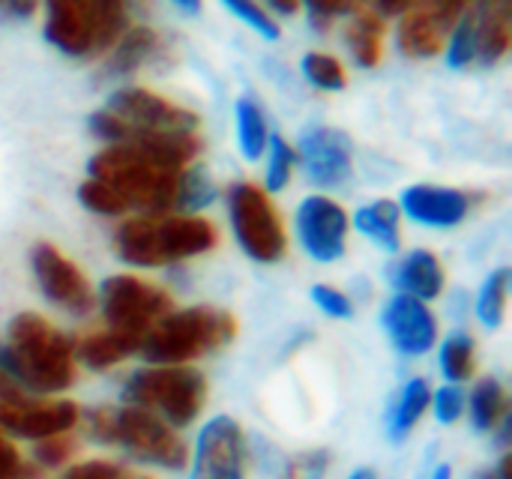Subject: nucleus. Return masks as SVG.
Masks as SVG:
<instances>
[{"mask_svg": "<svg viewBox=\"0 0 512 479\" xmlns=\"http://www.w3.org/2000/svg\"><path fill=\"white\" fill-rule=\"evenodd\" d=\"M132 479H147V477H138V474H135V477H132Z\"/></svg>", "mask_w": 512, "mask_h": 479, "instance_id": "09e8293b", "label": "nucleus"}, {"mask_svg": "<svg viewBox=\"0 0 512 479\" xmlns=\"http://www.w3.org/2000/svg\"><path fill=\"white\" fill-rule=\"evenodd\" d=\"M327 471H330V453L327 450H309V453L294 456L285 465L282 479H324Z\"/></svg>", "mask_w": 512, "mask_h": 479, "instance_id": "f704fd0d", "label": "nucleus"}, {"mask_svg": "<svg viewBox=\"0 0 512 479\" xmlns=\"http://www.w3.org/2000/svg\"><path fill=\"white\" fill-rule=\"evenodd\" d=\"M351 219L345 207L327 195H309L297 207V237L306 255L318 264H336L348 249Z\"/></svg>", "mask_w": 512, "mask_h": 479, "instance_id": "9b49d317", "label": "nucleus"}, {"mask_svg": "<svg viewBox=\"0 0 512 479\" xmlns=\"http://www.w3.org/2000/svg\"><path fill=\"white\" fill-rule=\"evenodd\" d=\"M507 390L495 378H483L471 393V420L477 432H495L507 420Z\"/></svg>", "mask_w": 512, "mask_h": 479, "instance_id": "393cba45", "label": "nucleus"}, {"mask_svg": "<svg viewBox=\"0 0 512 479\" xmlns=\"http://www.w3.org/2000/svg\"><path fill=\"white\" fill-rule=\"evenodd\" d=\"M192 479H246V435L237 420L213 417L195 444Z\"/></svg>", "mask_w": 512, "mask_h": 479, "instance_id": "ddd939ff", "label": "nucleus"}, {"mask_svg": "<svg viewBox=\"0 0 512 479\" xmlns=\"http://www.w3.org/2000/svg\"><path fill=\"white\" fill-rule=\"evenodd\" d=\"M231 231L240 249L258 264H276L288 252V234L270 195L255 183H234L228 189Z\"/></svg>", "mask_w": 512, "mask_h": 479, "instance_id": "6e6552de", "label": "nucleus"}, {"mask_svg": "<svg viewBox=\"0 0 512 479\" xmlns=\"http://www.w3.org/2000/svg\"><path fill=\"white\" fill-rule=\"evenodd\" d=\"M408 3H411V0H375V6H378L375 12H378L381 18H384V15H402Z\"/></svg>", "mask_w": 512, "mask_h": 479, "instance_id": "a19ab883", "label": "nucleus"}, {"mask_svg": "<svg viewBox=\"0 0 512 479\" xmlns=\"http://www.w3.org/2000/svg\"><path fill=\"white\" fill-rule=\"evenodd\" d=\"M45 39L69 57L108 51L129 21L123 0H45Z\"/></svg>", "mask_w": 512, "mask_h": 479, "instance_id": "39448f33", "label": "nucleus"}, {"mask_svg": "<svg viewBox=\"0 0 512 479\" xmlns=\"http://www.w3.org/2000/svg\"><path fill=\"white\" fill-rule=\"evenodd\" d=\"M0 479H42V468L21 459V453L0 435Z\"/></svg>", "mask_w": 512, "mask_h": 479, "instance_id": "4c0bfd02", "label": "nucleus"}, {"mask_svg": "<svg viewBox=\"0 0 512 479\" xmlns=\"http://www.w3.org/2000/svg\"><path fill=\"white\" fill-rule=\"evenodd\" d=\"M0 372L39 396L63 393L75 384V342L36 312L9 321V345L0 348Z\"/></svg>", "mask_w": 512, "mask_h": 479, "instance_id": "f257e3e1", "label": "nucleus"}, {"mask_svg": "<svg viewBox=\"0 0 512 479\" xmlns=\"http://www.w3.org/2000/svg\"><path fill=\"white\" fill-rule=\"evenodd\" d=\"M348 479H375V471H369V468H360V471H354Z\"/></svg>", "mask_w": 512, "mask_h": 479, "instance_id": "de8ad7c7", "label": "nucleus"}, {"mask_svg": "<svg viewBox=\"0 0 512 479\" xmlns=\"http://www.w3.org/2000/svg\"><path fill=\"white\" fill-rule=\"evenodd\" d=\"M126 405L144 408L165 420L171 429L195 423L207 402V381L189 366H150L138 369L123 387Z\"/></svg>", "mask_w": 512, "mask_h": 479, "instance_id": "0eeeda50", "label": "nucleus"}, {"mask_svg": "<svg viewBox=\"0 0 512 479\" xmlns=\"http://www.w3.org/2000/svg\"><path fill=\"white\" fill-rule=\"evenodd\" d=\"M432 479H453V468H450V465H441V468H435Z\"/></svg>", "mask_w": 512, "mask_h": 479, "instance_id": "49530a36", "label": "nucleus"}, {"mask_svg": "<svg viewBox=\"0 0 512 479\" xmlns=\"http://www.w3.org/2000/svg\"><path fill=\"white\" fill-rule=\"evenodd\" d=\"M81 420V411L69 399L54 402H33L27 396L18 399H0V432H9L15 438L42 441L51 435L72 432Z\"/></svg>", "mask_w": 512, "mask_h": 479, "instance_id": "4468645a", "label": "nucleus"}, {"mask_svg": "<svg viewBox=\"0 0 512 479\" xmlns=\"http://www.w3.org/2000/svg\"><path fill=\"white\" fill-rule=\"evenodd\" d=\"M429 402H432V390L423 378H414L405 384L402 396H399V405L393 411V423H390V435L393 438H405L420 420L423 414L429 411Z\"/></svg>", "mask_w": 512, "mask_h": 479, "instance_id": "bb28decb", "label": "nucleus"}, {"mask_svg": "<svg viewBox=\"0 0 512 479\" xmlns=\"http://www.w3.org/2000/svg\"><path fill=\"white\" fill-rule=\"evenodd\" d=\"M384 327L396 351L405 357H423L438 342V321L432 309L408 294H396L384 306Z\"/></svg>", "mask_w": 512, "mask_h": 479, "instance_id": "2eb2a0df", "label": "nucleus"}, {"mask_svg": "<svg viewBox=\"0 0 512 479\" xmlns=\"http://www.w3.org/2000/svg\"><path fill=\"white\" fill-rule=\"evenodd\" d=\"M399 210L411 222L426 225V228H456L471 213V198L459 189L420 183L402 192Z\"/></svg>", "mask_w": 512, "mask_h": 479, "instance_id": "f3484780", "label": "nucleus"}, {"mask_svg": "<svg viewBox=\"0 0 512 479\" xmlns=\"http://www.w3.org/2000/svg\"><path fill=\"white\" fill-rule=\"evenodd\" d=\"M174 3H177V6H180L183 12H189V15L201 9V0H174Z\"/></svg>", "mask_w": 512, "mask_h": 479, "instance_id": "a18cd8bd", "label": "nucleus"}, {"mask_svg": "<svg viewBox=\"0 0 512 479\" xmlns=\"http://www.w3.org/2000/svg\"><path fill=\"white\" fill-rule=\"evenodd\" d=\"M216 225L204 216L186 213H144L123 222L114 234L120 261L132 267H168L198 258L216 246Z\"/></svg>", "mask_w": 512, "mask_h": 479, "instance_id": "f03ea898", "label": "nucleus"}, {"mask_svg": "<svg viewBox=\"0 0 512 479\" xmlns=\"http://www.w3.org/2000/svg\"><path fill=\"white\" fill-rule=\"evenodd\" d=\"M162 51H165V45H162V36L156 30L132 27L111 45V54L105 60V72L108 75H132L135 69L159 60Z\"/></svg>", "mask_w": 512, "mask_h": 479, "instance_id": "412c9836", "label": "nucleus"}, {"mask_svg": "<svg viewBox=\"0 0 512 479\" xmlns=\"http://www.w3.org/2000/svg\"><path fill=\"white\" fill-rule=\"evenodd\" d=\"M303 75L309 84H315L318 90H345L348 84V72L345 66L333 57V54H324V51H309L303 57Z\"/></svg>", "mask_w": 512, "mask_h": 479, "instance_id": "c756f323", "label": "nucleus"}, {"mask_svg": "<svg viewBox=\"0 0 512 479\" xmlns=\"http://www.w3.org/2000/svg\"><path fill=\"white\" fill-rule=\"evenodd\" d=\"M345 39H348L351 57L360 66L366 69L378 66L384 54V18L375 9H357V15L351 18L345 30Z\"/></svg>", "mask_w": 512, "mask_h": 479, "instance_id": "4be33fe9", "label": "nucleus"}, {"mask_svg": "<svg viewBox=\"0 0 512 479\" xmlns=\"http://www.w3.org/2000/svg\"><path fill=\"white\" fill-rule=\"evenodd\" d=\"M138 348H141L138 336L105 327V330L87 333L84 339L75 342V360H81L93 372H102V369H111V366L123 363L126 357H132Z\"/></svg>", "mask_w": 512, "mask_h": 479, "instance_id": "aec40b11", "label": "nucleus"}, {"mask_svg": "<svg viewBox=\"0 0 512 479\" xmlns=\"http://www.w3.org/2000/svg\"><path fill=\"white\" fill-rule=\"evenodd\" d=\"M300 159L309 180L318 186H342L351 177V141L339 129H309L300 141Z\"/></svg>", "mask_w": 512, "mask_h": 479, "instance_id": "dca6fc26", "label": "nucleus"}, {"mask_svg": "<svg viewBox=\"0 0 512 479\" xmlns=\"http://www.w3.org/2000/svg\"><path fill=\"white\" fill-rule=\"evenodd\" d=\"M267 141H270V129H267V117L261 111V105L249 96H243L237 102V144L240 153L255 162L267 153Z\"/></svg>", "mask_w": 512, "mask_h": 479, "instance_id": "b1692460", "label": "nucleus"}, {"mask_svg": "<svg viewBox=\"0 0 512 479\" xmlns=\"http://www.w3.org/2000/svg\"><path fill=\"white\" fill-rule=\"evenodd\" d=\"M216 198V183L207 174V168L189 165L180 177V213L192 216L204 207H210Z\"/></svg>", "mask_w": 512, "mask_h": 479, "instance_id": "c85d7f7f", "label": "nucleus"}, {"mask_svg": "<svg viewBox=\"0 0 512 479\" xmlns=\"http://www.w3.org/2000/svg\"><path fill=\"white\" fill-rule=\"evenodd\" d=\"M447 60L453 69H465L477 60V18H474V6L459 18L456 30L447 39Z\"/></svg>", "mask_w": 512, "mask_h": 479, "instance_id": "7c9ffc66", "label": "nucleus"}, {"mask_svg": "<svg viewBox=\"0 0 512 479\" xmlns=\"http://www.w3.org/2000/svg\"><path fill=\"white\" fill-rule=\"evenodd\" d=\"M357 3H363V0H357Z\"/></svg>", "mask_w": 512, "mask_h": 479, "instance_id": "8fccbe9b", "label": "nucleus"}, {"mask_svg": "<svg viewBox=\"0 0 512 479\" xmlns=\"http://www.w3.org/2000/svg\"><path fill=\"white\" fill-rule=\"evenodd\" d=\"M99 309L111 330L144 339V333L171 312V297L138 276H111L99 285Z\"/></svg>", "mask_w": 512, "mask_h": 479, "instance_id": "1a4fd4ad", "label": "nucleus"}, {"mask_svg": "<svg viewBox=\"0 0 512 479\" xmlns=\"http://www.w3.org/2000/svg\"><path fill=\"white\" fill-rule=\"evenodd\" d=\"M474 18H477V60L492 66L510 51V0H477Z\"/></svg>", "mask_w": 512, "mask_h": 479, "instance_id": "a211bd4d", "label": "nucleus"}, {"mask_svg": "<svg viewBox=\"0 0 512 479\" xmlns=\"http://www.w3.org/2000/svg\"><path fill=\"white\" fill-rule=\"evenodd\" d=\"M225 9H231L243 24H249L255 33H261L264 39H279V24L273 21V15L258 3V0H219Z\"/></svg>", "mask_w": 512, "mask_h": 479, "instance_id": "473e14b6", "label": "nucleus"}, {"mask_svg": "<svg viewBox=\"0 0 512 479\" xmlns=\"http://www.w3.org/2000/svg\"><path fill=\"white\" fill-rule=\"evenodd\" d=\"M510 468H512V459H504L498 471H486V474H477L474 479H510Z\"/></svg>", "mask_w": 512, "mask_h": 479, "instance_id": "37998d69", "label": "nucleus"}, {"mask_svg": "<svg viewBox=\"0 0 512 479\" xmlns=\"http://www.w3.org/2000/svg\"><path fill=\"white\" fill-rule=\"evenodd\" d=\"M123 3H126L129 15H132V12H144V9L150 6V0H123Z\"/></svg>", "mask_w": 512, "mask_h": 479, "instance_id": "c03bdc74", "label": "nucleus"}, {"mask_svg": "<svg viewBox=\"0 0 512 479\" xmlns=\"http://www.w3.org/2000/svg\"><path fill=\"white\" fill-rule=\"evenodd\" d=\"M510 276L512 273L507 267L495 270V273L483 282V288H480V294H477V318H480V324L489 327V330H498V327L504 324V318H507Z\"/></svg>", "mask_w": 512, "mask_h": 479, "instance_id": "a878e982", "label": "nucleus"}, {"mask_svg": "<svg viewBox=\"0 0 512 479\" xmlns=\"http://www.w3.org/2000/svg\"><path fill=\"white\" fill-rule=\"evenodd\" d=\"M75 453H78V441H75L69 432L42 438V441H36V447H33L36 468H63Z\"/></svg>", "mask_w": 512, "mask_h": 479, "instance_id": "72a5a7b5", "label": "nucleus"}, {"mask_svg": "<svg viewBox=\"0 0 512 479\" xmlns=\"http://www.w3.org/2000/svg\"><path fill=\"white\" fill-rule=\"evenodd\" d=\"M429 405L435 408L438 423L453 426V423H459L462 414H465V393H462L456 384H450V387H441L438 393H432V402H429Z\"/></svg>", "mask_w": 512, "mask_h": 479, "instance_id": "e433bc0d", "label": "nucleus"}, {"mask_svg": "<svg viewBox=\"0 0 512 479\" xmlns=\"http://www.w3.org/2000/svg\"><path fill=\"white\" fill-rule=\"evenodd\" d=\"M90 129L96 138L108 144H120L138 135H159V132H198V114L180 108L177 102L144 90V87H123L117 90L102 111L90 117Z\"/></svg>", "mask_w": 512, "mask_h": 479, "instance_id": "423d86ee", "label": "nucleus"}, {"mask_svg": "<svg viewBox=\"0 0 512 479\" xmlns=\"http://www.w3.org/2000/svg\"><path fill=\"white\" fill-rule=\"evenodd\" d=\"M477 369V345L468 333H453L441 345V372L450 384H462L474 378Z\"/></svg>", "mask_w": 512, "mask_h": 479, "instance_id": "cd10ccee", "label": "nucleus"}, {"mask_svg": "<svg viewBox=\"0 0 512 479\" xmlns=\"http://www.w3.org/2000/svg\"><path fill=\"white\" fill-rule=\"evenodd\" d=\"M312 303H315L324 315H330V318H336V321H348V318L354 315L351 297H348L345 291L333 288V285H315V288H312Z\"/></svg>", "mask_w": 512, "mask_h": 479, "instance_id": "c9c22d12", "label": "nucleus"}, {"mask_svg": "<svg viewBox=\"0 0 512 479\" xmlns=\"http://www.w3.org/2000/svg\"><path fill=\"white\" fill-rule=\"evenodd\" d=\"M0 12L15 15V18H27L36 12V0H0Z\"/></svg>", "mask_w": 512, "mask_h": 479, "instance_id": "ea45409f", "label": "nucleus"}, {"mask_svg": "<svg viewBox=\"0 0 512 479\" xmlns=\"http://www.w3.org/2000/svg\"><path fill=\"white\" fill-rule=\"evenodd\" d=\"M474 3L477 0H411L399 24V48L408 57H435Z\"/></svg>", "mask_w": 512, "mask_h": 479, "instance_id": "9d476101", "label": "nucleus"}, {"mask_svg": "<svg viewBox=\"0 0 512 479\" xmlns=\"http://www.w3.org/2000/svg\"><path fill=\"white\" fill-rule=\"evenodd\" d=\"M267 189L270 192H282L288 183H291V174H294V165H297V150L282 138V135H273L267 141Z\"/></svg>", "mask_w": 512, "mask_h": 479, "instance_id": "2f4dec72", "label": "nucleus"}, {"mask_svg": "<svg viewBox=\"0 0 512 479\" xmlns=\"http://www.w3.org/2000/svg\"><path fill=\"white\" fill-rule=\"evenodd\" d=\"M396 285L402 288V294L429 303V300H438V297L444 294L447 273H444V264L438 261L435 252H429V249H414V252L405 255L402 264L396 267Z\"/></svg>", "mask_w": 512, "mask_h": 479, "instance_id": "6ab92c4d", "label": "nucleus"}, {"mask_svg": "<svg viewBox=\"0 0 512 479\" xmlns=\"http://www.w3.org/2000/svg\"><path fill=\"white\" fill-rule=\"evenodd\" d=\"M18 396H24V393H21V390H18V387H15L9 378L0 372V399H18Z\"/></svg>", "mask_w": 512, "mask_h": 479, "instance_id": "79ce46f5", "label": "nucleus"}, {"mask_svg": "<svg viewBox=\"0 0 512 479\" xmlns=\"http://www.w3.org/2000/svg\"><path fill=\"white\" fill-rule=\"evenodd\" d=\"M84 432L99 444H114L144 465L165 471H183L189 465V450L177 432L156 414L126 405V408H93L81 414Z\"/></svg>", "mask_w": 512, "mask_h": 479, "instance_id": "7ed1b4c3", "label": "nucleus"}, {"mask_svg": "<svg viewBox=\"0 0 512 479\" xmlns=\"http://www.w3.org/2000/svg\"><path fill=\"white\" fill-rule=\"evenodd\" d=\"M237 336L231 312L213 306H192L168 312L141 339V354L153 366H183L216 348H225Z\"/></svg>", "mask_w": 512, "mask_h": 479, "instance_id": "20e7f679", "label": "nucleus"}, {"mask_svg": "<svg viewBox=\"0 0 512 479\" xmlns=\"http://www.w3.org/2000/svg\"><path fill=\"white\" fill-rule=\"evenodd\" d=\"M399 204L381 198V201H372V204H363L354 216V225L363 237L375 240L381 249L387 252H396L402 246V234H399Z\"/></svg>", "mask_w": 512, "mask_h": 479, "instance_id": "5701e85b", "label": "nucleus"}, {"mask_svg": "<svg viewBox=\"0 0 512 479\" xmlns=\"http://www.w3.org/2000/svg\"><path fill=\"white\" fill-rule=\"evenodd\" d=\"M300 3H306L315 30H327L339 15H345L354 6H360L357 0H300Z\"/></svg>", "mask_w": 512, "mask_h": 479, "instance_id": "58836bf2", "label": "nucleus"}, {"mask_svg": "<svg viewBox=\"0 0 512 479\" xmlns=\"http://www.w3.org/2000/svg\"><path fill=\"white\" fill-rule=\"evenodd\" d=\"M30 264H33V276H36L42 294L54 306H60L72 315H87L93 309L96 300H93V288H90L87 276L57 246H51V243L33 246Z\"/></svg>", "mask_w": 512, "mask_h": 479, "instance_id": "f8f14e48", "label": "nucleus"}]
</instances>
